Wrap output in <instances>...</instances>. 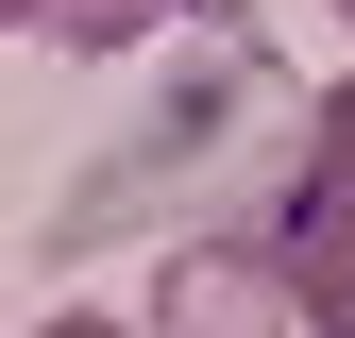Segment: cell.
Wrapping results in <instances>:
<instances>
[{"label":"cell","instance_id":"obj_1","mask_svg":"<svg viewBox=\"0 0 355 338\" xmlns=\"http://www.w3.org/2000/svg\"><path fill=\"white\" fill-rule=\"evenodd\" d=\"M254 237H271L288 321H304V338H355V84L304 102V169H288V203H271Z\"/></svg>","mask_w":355,"mask_h":338},{"label":"cell","instance_id":"obj_2","mask_svg":"<svg viewBox=\"0 0 355 338\" xmlns=\"http://www.w3.org/2000/svg\"><path fill=\"white\" fill-rule=\"evenodd\" d=\"M136 338H304V321H288V287H271V237H187L153 271V321Z\"/></svg>","mask_w":355,"mask_h":338},{"label":"cell","instance_id":"obj_3","mask_svg":"<svg viewBox=\"0 0 355 338\" xmlns=\"http://www.w3.org/2000/svg\"><path fill=\"white\" fill-rule=\"evenodd\" d=\"M34 34H51V51H153L169 34V0H17Z\"/></svg>","mask_w":355,"mask_h":338},{"label":"cell","instance_id":"obj_4","mask_svg":"<svg viewBox=\"0 0 355 338\" xmlns=\"http://www.w3.org/2000/svg\"><path fill=\"white\" fill-rule=\"evenodd\" d=\"M34 338H136V321H102V305H51V321H34Z\"/></svg>","mask_w":355,"mask_h":338},{"label":"cell","instance_id":"obj_5","mask_svg":"<svg viewBox=\"0 0 355 338\" xmlns=\"http://www.w3.org/2000/svg\"><path fill=\"white\" fill-rule=\"evenodd\" d=\"M338 34H355V0H338Z\"/></svg>","mask_w":355,"mask_h":338},{"label":"cell","instance_id":"obj_6","mask_svg":"<svg viewBox=\"0 0 355 338\" xmlns=\"http://www.w3.org/2000/svg\"><path fill=\"white\" fill-rule=\"evenodd\" d=\"M0 17H17V0H0Z\"/></svg>","mask_w":355,"mask_h":338}]
</instances>
